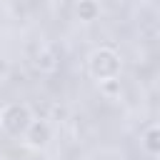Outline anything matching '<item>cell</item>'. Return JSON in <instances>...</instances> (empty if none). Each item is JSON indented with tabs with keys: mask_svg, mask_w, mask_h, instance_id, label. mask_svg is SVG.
Returning a JSON list of instances; mask_svg holds the SVG:
<instances>
[{
	"mask_svg": "<svg viewBox=\"0 0 160 160\" xmlns=\"http://www.w3.org/2000/svg\"><path fill=\"white\" fill-rule=\"evenodd\" d=\"M88 72L90 78L100 85V82H108V80H115L120 78L122 72V60L118 55V50L102 45V48H95L88 58Z\"/></svg>",
	"mask_w": 160,
	"mask_h": 160,
	"instance_id": "obj_1",
	"label": "cell"
},
{
	"mask_svg": "<svg viewBox=\"0 0 160 160\" xmlns=\"http://www.w3.org/2000/svg\"><path fill=\"white\" fill-rule=\"evenodd\" d=\"M35 112L28 102H5L0 108V130L8 138H25L28 128L32 125Z\"/></svg>",
	"mask_w": 160,
	"mask_h": 160,
	"instance_id": "obj_2",
	"label": "cell"
},
{
	"mask_svg": "<svg viewBox=\"0 0 160 160\" xmlns=\"http://www.w3.org/2000/svg\"><path fill=\"white\" fill-rule=\"evenodd\" d=\"M22 142L30 148V150H45L50 142H52V125L48 122V120H32V125L28 128V132H25V138H22Z\"/></svg>",
	"mask_w": 160,
	"mask_h": 160,
	"instance_id": "obj_3",
	"label": "cell"
},
{
	"mask_svg": "<svg viewBox=\"0 0 160 160\" xmlns=\"http://www.w3.org/2000/svg\"><path fill=\"white\" fill-rule=\"evenodd\" d=\"M32 65L40 72H55L58 65H60V60H58V52L50 45H38L35 52H32Z\"/></svg>",
	"mask_w": 160,
	"mask_h": 160,
	"instance_id": "obj_4",
	"label": "cell"
},
{
	"mask_svg": "<svg viewBox=\"0 0 160 160\" xmlns=\"http://www.w3.org/2000/svg\"><path fill=\"white\" fill-rule=\"evenodd\" d=\"M140 142H142V148H145V152H150V155H160V125H150V128H145L142 130V135H140Z\"/></svg>",
	"mask_w": 160,
	"mask_h": 160,
	"instance_id": "obj_5",
	"label": "cell"
},
{
	"mask_svg": "<svg viewBox=\"0 0 160 160\" xmlns=\"http://www.w3.org/2000/svg\"><path fill=\"white\" fill-rule=\"evenodd\" d=\"M75 12H78V18H80L82 22H92V20H98V15H100V5H98L95 0H80V2L75 5Z\"/></svg>",
	"mask_w": 160,
	"mask_h": 160,
	"instance_id": "obj_6",
	"label": "cell"
},
{
	"mask_svg": "<svg viewBox=\"0 0 160 160\" xmlns=\"http://www.w3.org/2000/svg\"><path fill=\"white\" fill-rule=\"evenodd\" d=\"M5 75H8V60L0 55V78H5Z\"/></svg>",
	"mask_w": 160,
	"mask_h": 160,
	"instance_id": "obj_7",
	"label": "cell"
}]
</instances>
